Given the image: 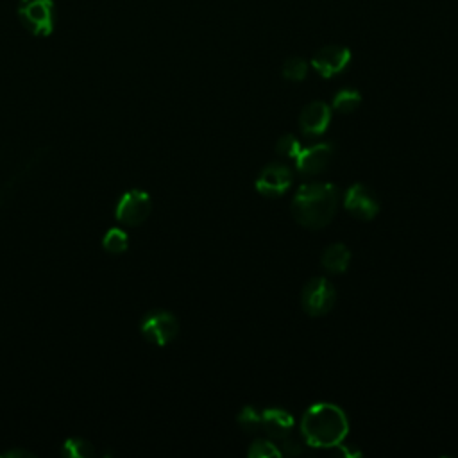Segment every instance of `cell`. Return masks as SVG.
<instances>
[{"instance_id": "12", "label": "cell", "mask_w": 458, "mask_h": 458, "mask_svg": "<svg viewBox=\"0 0 458 458\" xmlns=\"http://www.w3.org/2000/svg\"><path fill=\"white\" fill-rule=\"evenodd\" d=\"M295 426L293 417L283 408H268L261 413V429L276 440L286 438Z\"/></svg>"}, {"instance_id": "9", "label": "cell", "mask_w": 458, "mask_h": 458, "mask_svg": "<svg viewBox=\"0 0 458 458\" xmlns=\"http://www.w3.org/2000/svg\"><path fill=\"white\" fill-rule=\"evenodd\" d=\"M345 209L358 220H372L379 211V200L376 193L365 184H352L344 197Z\"/></svg>"}, {"instance_id": "6", "label": "cell", "mask_w": 458, "mask_h": 458, "mask_svg": "<svg viewBox=\"0 0 458 458\" xmlns=\"http://www.w3.org/2000/svg\"><path fill=\"white\" fill-rule=\"evenodd\" d=\"M152 211V200L150 195L143 190H129L125 191L114 208V216L120 224L127 227H136L141 225Z\"/></svg>"}, {"instance_id": "4", "label": "cell", "mask_w": 458, "mask_h": 458, "mask_svg": "<svg viewBox=\"0 0 458 458\" xmlns=\"http://www.w3.org/2000/svg\"><path fill=\"white\" fill-rule=\"evenodd\" d=\"M140 333L147 342L163 347L179 335V320L172 311L154 310L141 318Z\"/></svg>"}, {"instance_id": "16", "label": "cell", "mask_w": 458, "mask_h": 458, "mask_svg": "<svg viewBox=\"0 0 458 458\" xmlns=\"http://www.w3.org/2000/svg\"><path fill=\"white\" fill-rule=\"evenodd\" d=\"M102 247L109 252V254H122L127 250L129 247V236L125 231L118 229V227H111L104 238H102Z\"/></svg>"}, {"instance_id": "20", "label": "cell", "mask_w": 458, "mask_h": 458, "mask_svg": "<svg viewBox=\"0 0 458 458\" xmlns=\"http://www.w3.org/2000/svg\"><path fill=\"white\" fill-rule=\"evenodd\" d=\"M276 152L279 156H283V157L295 159L299 156V152H301V143H299V140L293 134H284V136H281L277 140Z\"/></svg>"}, {"instance_id": "7", "label": "cell", "mask_w": 458, "mask_h": 458, "mask_svg": "<svg viewBox=\"0 0 458 458\" xmlns=\"http://www.w3.org/2000/svg\"><path fill=\"white\" fill-rule=\"evenodd\" d=\"M293 174L284 163H270L256 177V190L263 197H279L292 186Z\"/></svg>"}, {"instance_id": "5", "label": "cell", "mask_w": 458, "mask_h": 458, "mask_svg": "<svg viewBox=\"0 0 458 458\" xmlns=\"http://www.w3.org/2000/svg\"><path fill=\"white\" fill-rule=\"evenodd\" d=\"M336 292L329 279L326 277H311L306 281L301 292V304L304 311L311 317H322L335 306Z\"/></svg>"}, {"instance_id": "23", "label": "cell", "mask_w": 458, "mask_h": 458, "mask_svg": "<svg viewBox=\"0 0 458 458\" xmlns=\"http://www.w3.org/2000/svg\"><path fill=\"white\" fill-rule=\"evenodd\" d=\"M36 454L29 449H21V447H14V449H7L2 453V458H34Z\"/></svg>"}, {"instance_id": "14", "label": "cell", "mask_w": 458, "mask_h": 458, "mask_svg": "<svg viewBox=\"0 0 458 458\" xmlns=\"http://www.w3.org/2000/svg\"><path fill=\"white\" fill-rule=\"evenodd\" d=\"M48 148H38L23 165L18 172H14L9 181H5L2 186H0V206L13 195V191L18 188V184H21L25 181V177L32 172V168L41 161V157L47 154Z\"/></svg>"}, {"instance_id": "1", "label": "cell", "mask_w": 458, "mask_h": 458, "mask_svg": "<svg viewBox=\"0 0 458 458\" xmlns=\"http://www.w3.org/2000/svg\"><path fill=\"white\" fill-rule=\"evenodd\" d=\"M338 190L329 182L302 184L292 200L293 218L308 229L327 225L336 211Z\"/></svg>"}, {"instance_id": "22", "label": "cell", "mask_w": 458, "mask_h": 458, "mask_svg": "<svg viewBox=\"0 0 458 458\" xmlns=\"http://www.w3.org/2000/svg\"><path fill=\"white\" fill-rule=\"evenodd\" d=\"M302 453V445L299 440H292V438H283V449H281V454H286V456H297Z\"/></svg>"}, {"instance_id": "3", "label": "cell", "mask_w": 458, "mask_h": 458, "mask_svg": "<svg viewBox=\"0 0 458 458\" xmlns=\"http://www.w3.org/2000/svg\"><path fill=\"white\" fill-rule=\"evenodd\" d=\"M18 16L34 36H48L55 25L54 0H20Z\"/></svg>"}, {"instance_id": "2", "label": "cell", "mask_w": 458, "mask_h": 458, "mask_svg": "<svg viewBox=\"0 0 458 458\" xmlns=\"http://www.w3.org/2000/svg\"><path fill=\"white\" fill-rule=\"evenodd\" d=\"M302 437L317 447H333L342 444L347 435V419L344 411L333 404H313L302 417Z\"/></svg>"}, {"instance_id": "19", "label": "cell", "mask_w": 458, "mask_h": 458, "mask_svg": "<svg viewBox=\"0 0 458 458\" xmlns=\"http://www.w3.org/2000/svg\"><path fill=\"white\" fill-rule=\"evenodd\" d=\"M236 420L245 433H256L261 429V413L254 406L242 408Z\"/></svg>"}, {"instance_id": "17", "label": "cell", "mask_w": 458, "mask_h": 458, "mask_svg": "<svg viewBox=\"0 0 458 458\" xmlns=\"http://www.w3.org/2000/svg\"><path fill=\"white\" fill-rule=\"evenodd\" d=\"M361 102V95L352 89V88H345V89H340L335 97H333V107L338 111V113H352Z\"/></svg>"}, {"instance_id": "18", "label": "cell", "mask_w": 458, "mask_h": 458, "mask_svg": "<svg viewBox=\"0 0 458 458\" xmlns=\"http://www.w3.org/2000/svg\"><path fill=\"white\" fill-rule=\"evenodd\" d=\"M281 73L286 81H292V82H299L306 77L308 73V63L302 59V57H288L284 63H283V68H281Z\"/></svg>"}, {"instance_id": "21", "label": "cell", "mask_w": 458, "mask_h": 458, "mask_svg": "<svg viewBox=\"0 0 458 458\" xmlns=\"http://www.w3.org/2000/svg\"><path fill=\"white\" fill-rule=\"evenodd\" d=\"M249 456L252 458H270V456H279L281 454V449L276 447L270 440H254L249 447Z\"/></svg>"}, {"instance_id": "10", "label": "cell", "mask_w": 458, "mask_h": 458, "mask_svg": "<svg viewBox=\"0 0 458 458\" xmlns=\"http://www.w3.org/2000/svg\"><path fill=\"white\" fill-rule=\"evenodd\" d=\"M331 156H333V147L329 143H317L306 150H301L299 156L295 157L297 172L306 177L318 175L329 166Z\"/></svg>"}, {"instance_id": "15", "label": "cell", "mask_w": 458, "mask_h": 458, "mask_svg": "<svg viewBox=\"0 0 458 458\" xmlns=\"http://www.w3.org/2000/svg\"><path fill=\"white\" fill-rule=\"evenodd\" d=\"M61 454L64 458H93L97 454V449L89 440L81 437H72L64 440L61 447Z\"/></svg>"}, {"instance_id": "8", "label": "cell", "mask_w": 458, "mask_h": 458, "mask_svg": "<svg viewBox=\"0 0 458 458\" xmlns=\"http://www.w3.org/2000/svg\"><path fill=\"white\" fill-rule=\"evenodd\" d=\"M349 61H351V50L347 47L327 45V47L318 48L313 54L311 66L318 75L329 79V77L344 72L347 68Z\"/></svg>"}, {"instance_id": "11", "label": "cell", "mask_w": 458, "mask_h": 458, "mask_svg": "<svg viewBox=\"0 0 458 458\" xmlns=\"http://www.w3.org/2000/svg\"><path fill=\"white\" fill-rule=\"evenodd\" d=\"M331 122V109L327 104L315 100L302 107L299 114V129L304 136H320Z\"/></svg>"}, {"instance_id": "13", "label": "cell", "mask_w": 458, "mask_h": 458, "mask_svg": "<svg viewBox=\"0 0 458 458\" xmlns=\"http://www.w3.org/2000/svg\"><path fill=\"white\" fill-rule=\"evenodd\" d=\"M351 263V250L344 243H331L320 256V265L331 274H342Z\"/></svg>"}]
</instances>
